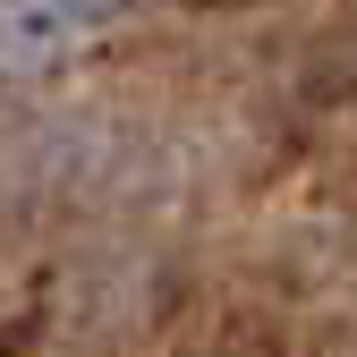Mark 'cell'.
Instances as JSON below:
<instances>
[{"instance_id":"obj_1","label":"cell","mask_w":357,"mask_h":357,"mask_svg":"<svg viewBox=\"0 0 357 357\" xmlns=\"http://www.w3.org/2000/svg\"><path fill=\"white\" fill-rule=\"evenodd\" d=\"M26 9H43V17H60V26H85V17H111L119 0H26Z\"/></svg>"}]
</instances>
